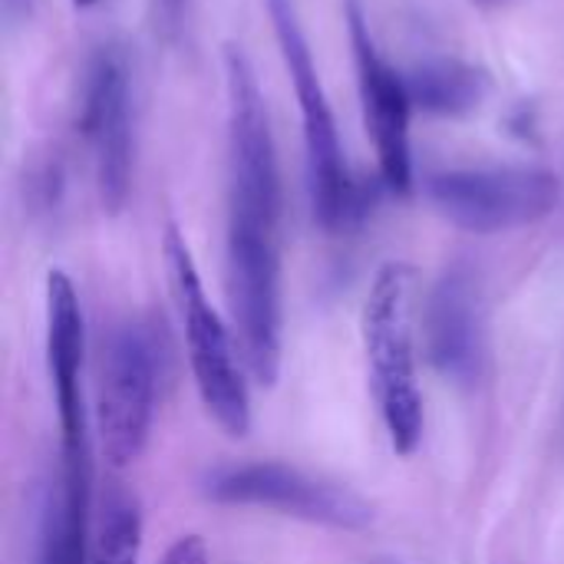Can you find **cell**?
Returning a JSON list of instances; mask_svg holds the SVG:
<instances>
[{
  "label": "cell",
  "instance_id": "16",
  "mask_svg": "<svg viewBox=\"0 0 564 564\" xmlns=\"http://www.w3.org/2000/svg\"><path fill=\"white\" fill-rule=\"evenodd\" d=\"M155 3V17L165 30H178L182 26V17H185V7L188 0H152Z\"/></svg>",
  "mask_w": 564,
  "mask_h": 564
},
{
  "label": "cell",
  "instance_id": "18",
  "mask_svg": "<svg viewBox=\"0 0 564 564\" xmlns=\"http://www.w3.org/2000/svg\"><path fill=\"white\" fill-rule=\"evenodd\" d=\"M73 3H76V7H93L96 0H73Z\"/></svg>",
  "mask_w": 564,
  "mask_h": 564
},
{
  "label": "cell",
  "instance_id": "15",
  "mask_svg": "<svg viewBox=\"0 0 564 564\" xmlns=\"http://www.w3.org/2000/svg\"><path fill=\"white\" fill-rule=\"evenodd\" d=\"M162 564H208V549L198 535H182L169 545Z\"/></svg>",
  "mask_w": 564,
  "mask_h": 564
},
{
  "label": "cell",
  "instance_id": "8",
  "mask_svg": "<svg viewBox=\"0 0 564 564\" xmlns=\"http://www.w3.org/2000/svg\"><path fill=\"white\" fill-rule=\"evenodd\" d=\"M347 23H350V43L357 59V83L364 99V119L367 132L377 149L380 178L390 192L406 195L413 185V152H410V86L406 76H400L377 50L370 26L360 13V7L347 3Z\"/></svg>",
  "mask_w": 564,
  "mask_h": 564
},
{
  "label": "cell",
  "instance_id": "7",
  "mask_svg": "<svg viewBox=\"0 0 564 564\" xmlns=\"http://www.w3.org/2000/svg\"><path fill=\"white\" fill-rule=\"evenodd\" d=\"M205 496L218 506L268 509L337 532H364L373 522V506L364 496L284 463L218 469L205 479Z\"/></svg>",
  "mask_w": 564,
  "mask_h": 564
},
{
  "label": "cell",
  "instance_id": "13",
  "mask_svg": "<svg viewBox=\"0 0 564 564\" xmlns=\"http://www.w3.org/2000/svg\"><path fill=\"white\" fill-rule=\"evenodd\" d=\"M406 86L413 106L436 116H466L479 109L489 93L486 73L463 59H426L406 76Z\"/></svg>",
  "mask_w": 564,
  "mask_h": 564
},
{
  "label": "cell",
  "instance_id": "10",
  "mask_svg": "<svg viewBox=\"0 0 564 564\" xmlns=\"http://www.w3.org/2000/svg\"><path fill=\"white\" fill-rule=\"evenodd\" d=\"M423 340L430 364L453 383L473 387L486 370V301L479 274L453 264L433 284L423 311Z\"/></svg>",
  "mask_w": 564,
  "mask_h": 564
},
{
  "label": "cell",
  "instance_id": "17",
  "mask_svg": "<svg viewBox=\"0 0 564 564\" xmlns=\"http://www.w3.org/2000/svg\"><path fill=\"white\" fill-rule=\"evenodd\" d=\"M30 10V0H3V13H7V20H17V17H23Z\"/></svg>",
  "mask_w": 564,
  "mask_h": 564
},
{
  "label": "cell",
  "instance_id": "3",
  "mask_svg": "<svg viewBox=\"0 0 564 564\" xmlns=\"http://www.w3.org/2000/svg\"><path fill=\"white\" fill-rule=\"evenodd\" d=\"M281 218L228 208L225 284L251 377L271 387L281 373Z\"/></svg>",
  "mask_w": 564,
  "mask_h": 564
},
{
  "label": "cell",
  "instance_id": "5",
  "mask_svg": "<svg viewBox=\"0 0 564 564\" xmlns=\"http://www.w3.org/2000/svg\"><path fill=\"white\" fill-rule=\"evenodd\" d=\"M426 195L456 228L499 235L549 218L562 202V178L539 165L446 169L426 178Z\"/></svg>",
  "mask_w": 564,
  "mask_h": 564
},
{
  "label": "cell",
  "instance_id": "4",
  "mask_svg": "<svg viewBox=\"0 0 564 564\" xmlns=\"http://www.w3.org/2000/svg\"><path fill=\"white\" fill-rule=\"evenodd\" d=\"M274 33L281 43V56L288 66V76L294 83V96L301 106V126H304V152H307V185H311V205L314 218L327 231H344L350 228L364 205H360V188L350 178L344 145L337 135L334 109L327 102L324 83L317 76L307 36L297 23V10L291 0H268Z\"/></svg>",
  "mask_w": 564,
  "mask_h": 564
},
{
  "label": "cell",
  "instance_id": "11",
  "mask_svg": "<svg viewBox=\"0 0 564 564\" xmlns=\"http://www.w3.org/2000/svg\"><path fill=\"white\" fill-rule=\"evenodd\" d=\"M83 357H86V327H83L79 294L63 271H50L46 274V367L53 380L63 446L89 440Z\"/></svg>",
  "mask_w": 564,
  "mask_h": 564
},
{
  "label": "cell",
  "instance_id": "2",
  "mask_svg": "<svg viewBox=\"0 0 564 564\" xmlns=\"http://www.w3.org/2000/svg\"><path fill=\"white\" fill-rule=\"evenodd\" d=\"M162 251H165V268H169L175 307L182 317L188 364H192L202 406L231 440H241L251 430V393H248V380L241 370V357L231 344L228 327L221 324L218 311L212 307L205 294L198 264L178 225L165 228Z\"/></svg>",
  "mask_w": 564,
  "mask_h": 564
},
{
  "label": "cell",
  "instance_id": "1",
  "mask_svg": "<svg viewBox=\"0 0 564 564\" xmlns=\"http://www.w3.org/2000/svg\"><path fill=\"white\" fill-rule=\"evenodd\" d=\"M364 350L370 383L397 456L423 443V393L416 377V268L390 261L377 271L364 304Z\"/></svg>",
  "mask_w": 564,
  "mask_h": 564
},
{
  "label": "cell",
  "instance_id": "14",
  "mask_svg": "<svg viewBox=\"0 0 564 564\" xmlns=\"http://www.w3.org/2000/svg\"><path fill=\"white\" fill-rule=\"evenodd\" d=\"M139 552H142L139 506L126 492H112L102 509L93 564H139Z\"/></svg>",
  "mask_w": 564,
  "mask_h": 564
},
{
  "label": "cell",
  "instance_id": "19",
  "mask_svg": "<svg viewBox=\"0 0 564 564\" xmlns=\"http://www.w3.org/2000/svg\"><path fill=\"white\" fill-rule=\"evenodd\" d=\"M370 564H400V562H390V558H380V562H370Z\"/></svg>",
  "mask_w": 564,
  "mask_h": 564
},
{
  "label": "cell",
  "instance_id": "9",
  "mask_svg": "<svg viewBox=\"0 0 564 564\" xmlns=\"http://www.w3.org/2000/svg\"><path fill=\"white\" fill-rule=\"evenodd\" d=\"M79 129L93 152L99 202L109 215H119L132 185V116L126 63L112 50L96 53L89 63Z\"/></svg>",
  "mask_w": 564,
  "mask_h": 564
},
{
  "label": "cell",
  "instance_id": "6",
  "mask_svg": "<svg viewBox=\"0 0 564 564\" xmlns=\"http://www.w3.org/2000/svg\"><path fill=\"white\" fill-rule=\"evenodd\" d=\"M155 344L142 324L109 330L96 367V433L102 459L129 469L142 459L155 416Z\"/></svg>",
  "mask_w": 564,
  "mask_h": 564
},
{
  "label": "cell",
  "instance_id": "12",
  "mask_svg": "<svg viewBox=\"0 0 564 564\" xmlns=\"http://www.w3.org/2000/svg\"><path fill=\"white\" fill-rule=\"evenodd\" d=\"M89 509H93V449L86 440V443L63 446L59 486L43 512L40 564H93Z\"/></svg>",
  "mask_w": 564,
  "mask_h": 564
}]
</instances>
